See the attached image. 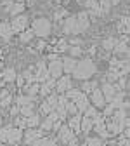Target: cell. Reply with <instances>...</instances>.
<instances>
[{"label": "cell", "instance_id": "32", "mask_svg": "<svg viewBox=\"0 0 130 146\" xmlns=\"http://www.w3.org/2000/svg\"><path fill=\"white\" fill-rule=\"evenodd\" d=\"M82 54H83V50L80 49V45H71V47H69V56L78 58V56H82Z\"/></svg>", "mask_w": 130, "mask_h": 146}, {"label": "cell", "instance_id": "6", "mask_svg": "<svg viewBox=\"0 0 130 146\" xmlns=\"http://www.w3.org/2000/svg\"><path fill=\"white\" fill-rule=\"evenodd\" d=\"M23 139V129L21 127H7V143H12V144H17L21 143Z\"/></svg>", "mask_w": 130, "mask_h": 146}, {"label": "cell", "instance_id": "11", "mask_svg": "<svg viewBox=\"0 0 130 146\" xmlns=\"http://www.w3.org/2000/svg\"><path fill=\"white\" fill-rule=\"evenodd\" d=\"M68 89H71V77H68V73H66V75H63L61 78H57V85H55V90H57L59 94H64Z\"/></svg>", "mask_w": 130, "mask_h": 146}, {"label": "cell", "instance_id": "13", "mask_svg": "<svg viewBox=\"0 0 130 146\" xmlns=\"http://www.w3.org/2000/svg\"><path fill=\"white\" fill-rule=\"evenodd\" d=\"M75 103H77V106H78V111H80V113H85L87 108L90 106V99H88V96L83 92V90H82V94L75 99Z\"/></svg>", "mask_w": 130, "mask_h": 146}, {"label": "cell", "instance_id": "23", "mask_svg": "<svg viewBox=\"0 0 130 146\" xmlns=\"http://www.w3.org/2000/svg\"><path fill=\"white\" fill-rule=\"evenodd\" d=\"M127 50H128V45H127L125 38L120 40V42H116V45H115V52L116 54H127Z\"/></svg>", "mask_w": 130, "mask_h": 146}, {"label": "cell", "instance_id": "28", "mask_svg": "<svg viewBox=\"0 0 130 146\" xmlns=\"http://www.w3.org/2000/svg\"><path fill=\"white\" fill-rule=\"evenodd\" d=\"M116 38H106L104 42H102V47L106 49V50H115V45H116Z\"/></svg>", "mask_w": 130, "mask_h": 146}, {"label": "cell", "instance_id": "39", "mask_svg": "<svg viewBox=\"0 0 130 146\" xmlns=\"http://www.w3.org/2000/svg\"><path fill=\"white\" fill-rule=\"evenodd\" d=\"M9 113H11L12 117H17V115L21 113V106H19V104H16V106H12V108L9 110Z\"/></svg>", "mask_w": 130, "mask_h": 146}, {"label": "cell", "instance_id": "24", "mask_svg": "<svg viewBox=\"0 0 130 146\" xmlns=\"http://www.w3.org/2000/svg\"><path fill=\"white\" fill-rule=\"evenodd\" d=\"M64 94H66V98H68L69 101H75V99L82 94V89H73V87H71V89H68V90H66Z\"/></svg>", "mask_w": 130, "mask_h": 146}, {"label": "cell", "instance_id": "48", "mask_svg": "<svg viewBox=\"0 0 130 146\" xmlns=\"http://www.w3.org/2000/svg\"><path fill=\"white\" fill-rule=\"evenodd\" d=\"M127 89H128V90H130V80H128V82H127Z\"/></svg>", "mask_w": 130, "mask_h": 146}, {"label": "cell", "instance_id": "31", "mask_svg": "<svg viewBox=\"0 0 130 146\" xmlns=\"http://www.w3.org/2000/svg\"><path fill=\"white\" fill-rule=\"evenodd\" d=\"M97 106H94V104H92V106H88L87 108V111H85V115L87 117H90V118H96V117H99V111H97Z\"/></svg>", "mask_w": 130, "mask_h": 146}, {"label": "cell", "instance_id": "19", "mask_svg": "<svg viewBox=\"0 0 130 146\" xmlns=\"http://www.w3.org/2000/svg\"><path fill=\"white\" fill-rule=\"evenodd\" d=\"M118 31L120 33H123V35H127V33H130V17H121L120 19V23H118Z\"/></svg>", "mask_w": 130, "mask_h": 146}, {"label": "cell", "instance_id": "45", "mask_svg": "<svg viewBox=\"0 0 130 146\" xmlns=\"http://www.w3.org/2000/svg\"><path fill=\"white\" fill-rule=\"evenodd\" d=\"M5 84H7V82H5V80H4V78H2V77H0V89H2V87H4V85H5Z\"/></svg>", "mask_w": 130, "mask_h": 146}, {"label": "cell", "instance_id": "40", "mask_svg": "<svg viewBox=\"0 0 130 146\" xmlns=\"http://www.w3.org/2000/svg\"><path fill=\"white\" fill-rule=\"evenodd\" d=\"M0 141L7 143V127H0Z\"/></svg>", "mask_w": 130, "mask_h": 146}, {"label": "cell", "instance_id": "22", "mask_svg": "<svg viewBox=\"0 0 130 146\" xmlns=\"http://www.w3.org/2000/svg\"><path fill=\"white\" fill-rule=\"evenodd\" d=\"M35 101V96H30V94H26V96H17V99H16V103L19 104V106H24V104H31Z\"/></svg>", "mask_w": 130, "mask_h": 146}, {"label": "cell", "instance_id": "20", "mask_svg": "<svg viewBox=\"0 0 130 146\" xmlns=\"http://www.w3.org/2000/svg\"><path fill=\"white\" fill-rule=\"evenodd\" d=\"M0 77H2L5 82H14V80L17 78V75H16V70H14V68H5V70L2 71V75H0Z\"/></svg>", "mask_w": 130, "mask_h": 146}, {"label": "cell", "instance_id": "26", "mask_svg": "<svg viewBox=\"0 0 130 146\" xmlns=\"http://www.w3.org/2000/svg\"><path fill=\"white\" fill-rule=\"evenodd\" d=\"M33 36H35V31H33V28H31V30H24V31L21 33V36H19V40L26 44V42H30V40L33 38Z\"/></svg>", "mask_w": 130, "mask_h": 146}, {"label": "cell", "instance_id": "36", "mask_svg": "<svg viewBox=\"0 0 130 146\" xmlns=\"http://www.w3.org/2000/svg\"><path fill=\"white\" fill-rule=\"evenodd\" d=\"M115 110H116V108L113 106V103H109L108 106H104V113H102V115H104V117H113Z\"/></svg>", "mask_w": 130, "mask_h": 146}, {"label": "cell", "instance_id": "3", "mask_svg": "<svg viewBox=\"0 0 130 146\" xmlns=\"http://www.w3.org/2000/svg\"><path fill=\"white\" fill-rule=\"evenodd\" d=\"M11 25H12L14 33H23V31L28 28L30 19H28V16H26V14H17V16H14V19L11 21Z\"/></svg>", "mask_w": 130, "mask_h": 146}, {"label": "cell", "instance_id": "34", "mask_svg": "<svg viewBox=\"0 0 130 146\" xmlns=\"http://www.w3.org/2000/svg\"><path fill=\"white\" fill-rule=\"evenodd\" d=\"M88 146H101L102 144V137L99 136V137H87V141H85Z\"/></svg>", "mask_w": 130, "mask_h": 146}, {"label": "cell", "instance_id": "29", "mask_svg": "<svg viewBox=\"0 0 130 146\" xmlns=\"http://www.w3.org/2000/svg\"><path fill=\"white\" fill-rule=\"evenodd\" d=\"M26 122H28V127H38V123H40V118H38V115H31V117H26Z\"/></svg>", "mask_w": 130, "mask_h": 146}, {"label": "cell", "instance_id": "42", "mask_svg": "<svg viewBox=\"0 0 130 146\" xmlns=\"http://www.w3.org/2000/svg\"><path fill=\"white\" fill-rule=\"evenodd\" d=\"M64 16H66V11H59V12H55L54 17H55V21H59L61 17H64Z\"/></svg>", "mask_w": 130, "mask_h": 146}, {"label": "cell", "instance_id": "7", "mask_svg": "<svg viewBox=\"0 0 130 146\" xmlns=\"http://www.w3.org/2000/svg\"><path fill=\"white\" fill-rule=\"evenodd\" d=\"M90 103L97 106V108H104L106 106V98H104V92H102V89H94L90 92Z\"/></svg>", "mask_w": 130, "mask_h": 146}, {"label": "cell", "instance_id": "33", "mask_svg": "<svg viewBox=\"0 0 130 146\" xmlns=\"http://www.w3.org/2000/svg\"><path fill=\"white\" fill-rule=\"evenodd\" d=\"M21 115H24V117H31L33 115V103L21 106Z\"/></svg>", "mask_w": 130, "mask_h": 146}, {"label": "cell", "instance_id": "17", "mask_svg": "<svg viewBox=\"0 0 130 146\" xmlns=\"http://www.w3.org/2000/svg\"><path fill=\"white\" fill-rule=\"evenodd\" d=\"M77 64H78V61L73 58V56H68V58H64L63 59V66H64V73H73L75 71V68H77Z\"/></svg>", "mask_w": 130, "mask_h": 146}, {"label": "cell", "instance_id": "35", "mask_svg": "<svg viewBox=\"0 0 130 146\" xmlns=\"http://www.w3.org/2000/svg\"><path fill=\"white\" fill-rule=\"evenodd\" d=\"M50 85L47 84V82H42V85H40V96H49L50 94Z\"/></svg>", "mask_w": 130, "mask_h": 146}, {"label": "cell", "instance_id": "8", "mask_svg": "<svg viewBox=\"0 0 130 146\" xmlns=\"http://www.w3.org/2000/svg\"><path fill=\"white\" fill-rule=\"evenodd\" d=\"M45 134V131L42 129V131H38L36 127H28L26 129V132H24V143H28V144H33V141L35 139H38V137H42Z\"/></svg>", "mask_w": 130, "mask_h": 146}, {"label": "cell", "instance_id": "4", "mask_svg": "<svg viewBox=\"0 0 130 146\" xmlns=\"http://www.w3.org/2000/svg\"><path fill=\"white\" fill-rule=\"evenodd\" d=\"M63 33L64 35H78V23H77V17L75 16H69L64 19L63 23Z\"/></svg>", "mask_w": 130, "mask_h": 146}, {"label": "cell", "instance_id": "9", "mask_svg": "<svg viewBox=\"0 0 130 146\" xmlns=\"http://www.w3.org/2000/svg\"><path fill=\"white\" fill-rule=\"evenodd\" d=\"M35 77H36V82H45V80L50 77V73H49V64H45V63H38V64H36V73H35Z\"/></svg>", "mask_w": 130, "mask_h": 146}, {"label": "cell", "instance_id": "27", "mask_svg": "<svg viewBox=\"0 0 130 146\" xmlns=\"http://www.w3.org/2000/svg\"><path fill=\"white\" fill-rule=\"evenodd\" d=\"M50 111H54V106L49 103V99H45V101L42 103V106H40V113H44V115H49Z\"/></svg>", "mask_w": 130, "mask_h": 146}, {"label": "cell", "instance_id": "49", "mask_svg": "<svg viewBox=\"0 0 130 146\" xmlns=\"http://www.w3.org/2000/svg\"><path fill=\"white\" fill-rule=\"evenodd\" d=\"M14 2H24V0H14Z\"/></svg>", "mask_w": 130, "mask_h": 146}, {"label": "cell", "instance_id": "1", "mask_svg": "<svg viewBox=\"0 0 130 146\" xmlns=\"http://www.w3.org/2000/svg\"><path fill=\"white\" fill-rule=\"evenodd\" d=\"M96 70H97V68H96L94 61L87 58V59L78 61V64H77L75 71H73V77L78 78V80H88V78L96 73Z\"/></svg>", "mask_w": 130, "mask_h": 146}, {"label": "cell", "instance_id": "12", "mask_svg": "<svg viewBox=\"0 0 130 146\" xmlns=\"http://www.w3.org/2000/svg\"><path fill=\"white\" fill-rule=\"evenodd\" d=\"M73 137H75V131H73L69 125H61V129H59V139L68 144Z\"/></svg>", "mask_w": 130, "mask_h": 146}, {"label": "cell", "instance_id": "46", "mask_svg": "<svg viewBox=\"0 0 130 146\" xmlns=\"http://www.w3.org/2000/svg\"><path fill=\"white\" fill-rule=\"evenodd\" d=\"M109 2H111V4H113V5H116V4L120 2V0H109Z\"/></svg>", "mask_w": 130, "mask_h": 146}, {"label": "cell", "instance_id": "5", "mask_svg": "<svg viewBox=\"0 0 130 146\" xmlns=\"http://www.w3.org/2000/svg\"><path fill=\"white\" fill-rule=\"evenodd\" d=\"M49 73L52 78H61L63 73H64V66H63V59H54L49 63Z\"/></svg>", "mask_w": 130, "mask_h": 146}, {"label": "cell", "instance_id": "14", "mask_svg": "<svg viewBox=\"0 0 130 146\" xmlns=\"http://www.w3.org/2000/svg\"><path fill=\"white\" fill-rule=\"evenodd\" d=\"M14 35V30H12V25L7 23V21H0V36L4 40H11V36Z\"/></svg>", "mask_w": 130, "mask_h": 146}, {"label": "cell", "instance_id": "50", "mask_svg": "<svg viewBox=\"0 0 130 146\" xmlns=\"http://www.w3.org/2000/svg\"><path fill=\"white\" fill-rule=\"evenodd\" d=\"M0 127H2V117H0Z\"/></svg>", "mask_w": 130, "mask_h": 146}, {"label": "cell", "instance_id": "47", "mask_svg": "<svg viewBox=\"0 0 130 146\" xmlns=\"http://www.w3.org/2000/svg\"><path fill=\"white\" fill-rule=\"evenodd\" d=\"M127 58H128V61H130V47H128V50H127Z\"/></svg>", "mask_w": 130, "mask_h": 146}, {"label": "cell", "instance_id": "38", "mask_svg": "<svg viewBox=\"0 0 130 146\" xmlns=\"http://www.w3.org/2000/svg\"><path fill=\"white\" fill-rule=\"evenodd\" d=\"M11 103H12V96L9 94V96H5V98H4L2 101H0V106H2V108H7V106H9Z\"/></svg>", "mask_w": 130, "mask_h": 146}, {"label": "cell", "instance_id": "25", "mask_svg": "<svg viewBox=\"0 0 130 146\" xmlns=\"http://www.w3.org/2000/svg\"><path fill=\"white\" fill-rule=\"evenodd\" d=\"M96 87H97V82H96V80H94V82H88V80H83L82 90H83L85 94H90V92H92V90H94Z\"/></svg>", "mask_w": 130, "mask_h": 146}, {"label": "cell", "instance_id": "16", "mask_svg": "<svg viewBox=\"0 0 130 146\" xmlns=\"http://www.w3.org/2000/svg\"><path fill=\"white\" fill-rule=\"evenodd\" d=\"M68 125L71 127L73 131H75V134H80V132H82V117H80V113L73 115V117L68 120Z\"/></svg>", "mask_w": 130, "mask_h": 146}, {"label": "cell", "instance_id": "30", "mask_svg": "<svg viewBox=\"0 0 130 146\" xmlns=\"http://www.w3.org/2000/svg\"><path fill=\"white\" fill-rule=\"evenodd\" d=\"M66 110H68V113H71V115H77V113H80V111H78V106H77V103H75V101H68V104H66Z\"/></svg>", "mask_w": 130, "mask_h": 146}, {"label": "cell", "instance_id": "41", "mask_svg": "<svg viewBox=\"0 0 130 146\" xmlns=\"http://www.w3.org/2000/svg\"><path fill=\"white\" fill-rule=\"evenodd\" d=\"M61 118L59 120H55V123H54V127H52V131H55V132H59V129H61Z\"/></svg>", "mask_w": 130, "mask_h": 146}, {"label": "cell", "instance_id": "18", "mask_svg": "<svg viewBox=\"0 0 130 146\" xmlns=\"http://www.w3.org/2000/svg\"><path fill=\"white\" fill-rule=\"evenodd\" d=\"M92 129H94V118H90V117H83L82 118V132L83 134H88Z\"/></svg>", "mask_w": 130, "mask_h": 146}, {"label": "cell", "instance_id": "21", "mask_svg": "<svg viewBox=\"0 0 130 146\" xmlns=\"http://www.w3.org/2000/svg\"><path fill=\"white\" fill-rule=\"evenodd\" d=\"M9 12H11L12 17L17 16V14H23V12H24V2H14L12 7L9 9Z\"/></svg>", "mask_w": 130, "mask_h": 146}, {"label": "cell", "instance_id": "37", "mask_svg": "<svg viewBox=\"0 0 130 146\" xmlns=\"http://www.w3.org/2000/svg\"><path fill=\"white\" fill-rule=\"evenodd\" d=\"M69 47H68V44H66V40H61L59 42V45L55 47V52H66Z\"/></svg>", "mask_w": 130, "mask_h": 146}, {"label": "cell", "instance_id": "44", "mask_svg": "<svg viewBox=\"0 0 130 146\" xmlns=\"http://www.w3.org/2000/svg\"><path fill=\"white\" fill-rule=\"evenodd\" d=\"M44 47H45V42H42V40H40V42H38V45H36V49H38V50H42Z\"/></svg>", "mask_w": 130, "mask_h": 146}, {"label": "cell", "instance_id": "43", "mask_svg": "<svg viewBox=\"0 0 130 146\" xmlns=\"http://www.w3.org/2000/svg\"><path fill=\"white\" fill-rule=\"evenodd\" d=\"M71 45H82V40H78L77 36H75V38L71 40Z\"/></svg>", "mask_w": 130, "mask_h": 146}, {"label": "cell", "instance_id": "2", "mask_svg": "<svg viewBox=\"0 0 130 146\" xmlns=\"http://www.w3.org/2000/svg\"><path fill=\"white\" fill-rule=\"evenodd\" d=\"M31 28L35 31V35H38L40 38H47V36L50 35V30H52V25L49 19H45V17H38V19H35L31 23Z\"/></svg>", "mask_w": 130, "mask_h": 146}, {"label": "cell", "instance_id": "15", "mask_svg": "<svg viewBox=\"0 0 130 146\" xmlns=\"http://www.w3.org/2000/svg\"><path fill=\"white\" fill-rule=\"evenodd\" d=\"M77 23H78V31L82 33V31H85L87 28H88V25H90V21H88V12H80L78 16H77Z\"/></svg>", "mask_w": 130, "mask_h": 146}, {"label": "cell", "instance_id": "10", "mask_svg": "<svg viewBox=\"0 0 130 146\" xmlns=\"http://www.w3.org/2000/svg\"><path fill=\"white\" fill-rule=\"evenodd\" d=\"M101 89H102V92H104V98H106V101H113V98L116 96V92L120 90L118 87H115L113 84H111V82H108V80L102 84V87H101Z\"/></svg>", "mask_w": 130, "mask_h": 146}]
</instances>
